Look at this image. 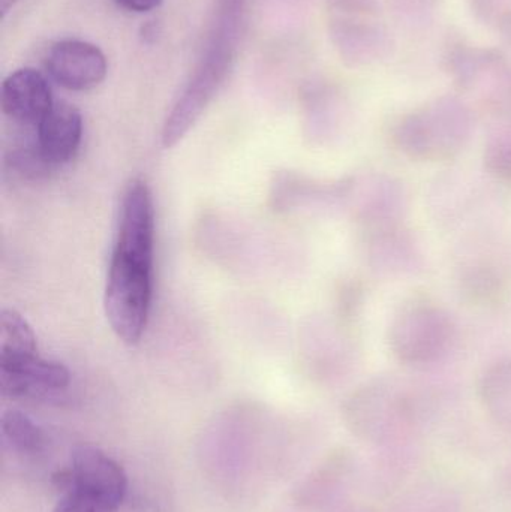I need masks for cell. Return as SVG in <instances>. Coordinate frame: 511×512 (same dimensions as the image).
I'll return each instance as SVG.
<instances>
[{
  "label": "cell",
  "mask_w": 511,
  "mask_h": 512,
  "mask_svg": "<svg viewBox=\"0 0 511 512\" xmlns=\"http://www.w3.org/2000/svg\"><path fill=\"white\" fill-rule=\"evenodd\" d=\"M462 292L477 304H494L504 292V280L495 268L486 264L473 265L462 274Z\"/></svg>",
  "instance_id": "cell-12"
},
{
  "label": "cell",
  "mask_w": 511,
  "mask_h": 512,
  "mask_svg": "<svg viewBox=\"0 0 511 512\" xmlns=\"http://www.w3.org/2000/svg\"><path fill=\"white\" fill-rule=\"evenodd\" d=\"M2 111L18 125L38 126L53 108V93L44 74L33 68L17 69L2 83Z\"/></svg>",
  "instance_id": "cell-7"
},
{
  "label": "cell",
  "mask_w": 511,
  "mask_h": 512,
  "mask_svg": "<svg viewBox=\"0 0 511 512\" xmlns=\"http://www.w3.org/2000/svg\"><path fill=\"white\" fill-rule=\"evenodd\" d=\"M155 210L144 180L126 186L120 204L119 228L105 286V313L122 342H140L152 303Z\"/></svg>",
  "instance_id": "cell-1"
},
{
  "label": "cell",
  "mask_w": 511,
  "mask_h": 512,
  "mask_svg": "<svg viewBox=\"0 0 511 512\" xmlns=\"http://www.w3.org/2000/svg\"><path fill=\"white\" fill-rule=\"evenodd\" d=\"M485 165L497 179L511 183V137H500L489 144Z\"/></svg>",
  "instance_id": "cell-13"
},
{
  "label": "cell",
  "mask_w": 511,
  "mask_h": 512,
  "mask_svg": "<svg viewBox=\"0 0 511 512\" xmlns=\"http://www.w3.org/2000/svg\"><path fill=\"white\" fill-rule=\"evenodd\" d=\"M62 493L77 492L117 511L128 493L125 469L104 451L92 445H78L71 466L54 477Z\"/></svg>",
  "instance_id": "cell-4"
},
{
  "label": "cell",
  "mask_w": 511,
  "mask_h": 512,
  "mask_svg": "<svg viewBox=\"0 0 511 512\" xmlns=\"http://www.w3.org/2000/svg\"><path fill=\"white\" fill-rule=\"evenodd\" d=\"M2 436L12 450L35 456L45 448L44 430L23 412L9 409L2 415Z\"/></svg>",
  "instance_id": "cell-10"
},
{
  "label": "cell",
  "mask_w": 511,
  "mask_h": 512,
  "mask_svg": "<svg viewBox=\"0 0 511 512\" xmlns=\"http://www.w3.org/2000/svg\"><path fill=\"white\" fill-rule=\"evenodd\" d=\"M470 129V114L464 105L447 98L405 116L393 137L410 158L444 161L464 147Z\"/></svg>",
  "instance_id": "cell-2"
},
{
  "label": "cell",
  "mask_w": 511,
  "mask_h": 512,
  "mask_svg": "<svg viewBox=\"0 0 511 512\" xmlns=\"http://www.w3.org/2000/svg\"><path fill=\"white\" fill-rule=\"evenodd\" d=\"M53 512H116L107 505L77 492L63 493Z\"/></svg>",
  "instance_id": "cell-14"
},
{
  "label": "cell",
  "mask_w": 511,
  "mask_h": 512,
  "mask_svg": "<svg viewBox=\"0 0 511 512\" xmlns=\"http://www.w3.org/2000/svg\"><path fill=\"white\" fill-rule=\"evenodd\" d=\"M38 355L36 336L26 319L12 309L0 313V363Z\"/></svg>",
  "instance_id": "cell-9"
},
{
  "label": "cell",
  "mask_w": 511,
  "mask_h": 512,
  "mask_svg": "<svg viewBox=\"0 0 511 512\" xmlns=\"http://www.w3.org/2000/svg\"><path fill=\"white\" fill-rule=\"evenodd\" d=\"M83 117L74 105L54 102L50 113L36 126V147L45 161L56 168L68 164L80 149Z\"/></svg>",
  "instance_id": "cell-8"
},
{
  "label": "cell",
  "mask_w": 511,
  "mask_h": 512,
  "mask_svg": "<svg viewBox=\"0 0 511 512\" xmlns=\"http://www.w3.org/2000/svg\"><path fill=\"white\" fill-rule=\"evenodd\" d=\"M18 0H0V15L2 18L6 17L9 11L17 5Z\"/></svg>",
  "instance_id": "cell-16"
},
{
  "label": "cell",
  "mask_w": 511,
  "mask_h": 512,
  "mask_svg": "<svg viewBox=\"0 0 511 512\" xmlns=\"http://www.w3.org/2000/svg\"><path fill=\"white\" fill-rule=\"evenodd\" d=\"M45 71L63 89L86 92L107 77L108 62L98 45L80 39L54 42L45 54Z\"/></svg>",
  "instance_id": "cell-5"
},
{
  "label": "cell",
  "mask_w": 511,
  "mask_h": 512,
  "mask_svg": "<svg viewBox=\"0 0 511 512\" xmlns=\"http://www.w3.org/2000/svg\"><path fill=\"white\" fill-rule=\"evenodd\" d=\"M113 2L125 11L143 14L158 8L164 0H113Z\"/></svg>",
  "instance_id": "cell-15"
},
{
  "label": "cell",
  "mask_w": 511,
  "mask_h": 512,
  "mask_svg": "<svg viewBox=\"0 0 511 512\" xmlns=\"http://www.w3.org/2000/svg\"><path fill=\"white\" fill-rule=\"evenodd\" d=\"M504 24L509 27V32L511 35V15H507L506 20H504Z\"/></svg>",
  "instance_id": "cell-17"
},
{
  "label": "cell",
  "mask_w": 511,
  "mask_h": 512,
  "mask_svg": "<svg viewBox=\"0 0 511 512\" xmlns=\"http://www.w3.org/2000/svg\"><path fill=\"white\" fill-rule=\"evenodd\" d=\"M483 400L489 409L504 420H511V360H503L489 367L483 375Z\"/></svg>",
  "instance_id": "cell-11"
},
{
  "label": "cell",
  "mask_w": 511,
  "mask_h": 512,
  "mask_svg": "<svg viewBox=\"0 0 511 512\" xmlns=\"http://www.w3.org/2000/svg\"><path fill=\"white\" fill-rule=\"evenodd\" d=\"M71 375L57 361L35 357L0 363V390L12 399H41L62 393Z\"/></svg>",
  "instance_id": "cell-6"
},
{
  "label": "cell",
  "mask_w": 511,
  "mask_h": 512,
  "mask_svg": "<svg viewBox=\"0 0 511 512\" xmlns=\"http://www.w3.org/2000/svg\"><path fill=\"white\" fill-rule=\"evenodd\" d=\"M449 313L426 301L402 309L390 328V348L402 363L429 366L443 360L455 342Z\"/></svg>",
  "instance_id": "cell-3"
}]
</instances>
